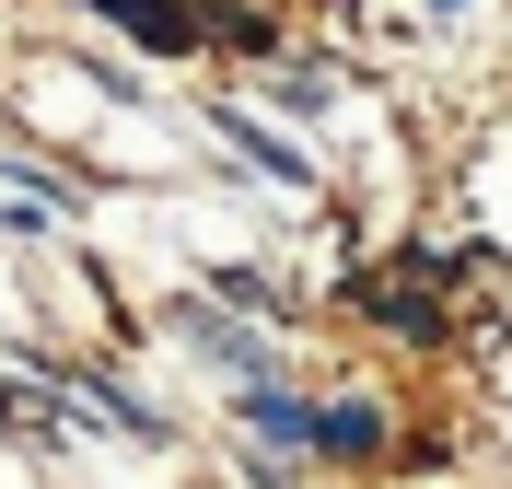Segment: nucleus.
<instances>
[{
	"label": "nucleus",
	"mask_w": 512,
	"mask_h": 489,
	"mask_svg": "<svg viewBox=\"0 0 512 489\" xmlns=\"http://www.w3.org/2000/svg\"><path fill=\"white\" fill-rule=\"evenodd\" d=\"M94 24H128L140 47H198V12L187 0H82Z\"/></svg>",
	"instance_id": "nucleus-1"
},
{
	"label": "nucleus",
	"mask_w": 512,
	"mask_h": 489,
	"mask_svg": "<svg viewBox=\"0 0 512 489\" xmlns=\"http://www.w3.org/2000/svg\"><path fill=\"white\" fill-rule=\"evenodd\" d=\"M361 315H384L396 338H443V315H431V292H419V280H361Z\"/></svg>",
	"instance_id": "nucleus-2"
},
{
	"label": "nucleus",
	"mask_w": 512,
	"mask_h": 489,
	"mask_svg": "<svg viewBox=\"0 0 512 489\" xmlns=\"http://www.w3.org/2000/svg\"><path fill=\"white\" fill-rule=\"evenodd\" d=\"M245 420L268 431V443H315V408H303V396H280V385H268V373H256V385H245Z\"/></svg>",
	"instance_id": "nucleus-3"
},
{
	"label": "nucleus",
	"mask_w": 512,
	"mask_h": 489,
	"mask_svg": "<svg viewBox=\"0 0 512 489\" xmlns=\"http://www.w3.org/2000/svg\"><path fill=\"white\" fill-rule=\"evenodd\" d=\"M315 443H326V455H373V443H384V408L338 396V408H315Z\"/></svg>",
	"instance_id": "nucleus-4"
},
{
	"label": "nucleus",
	"mask_w": 512,
	"mask_h": 489,
	"mask_svg": "<svg viewBox=\"0 0 512 489\" xmlns=\"http://www.w3.org/2000/svg\"><path fill=\"white\" fill-rule=\"evenodd\" d=\"M222 140H233V152H245V163H268V175H291V187H303V152H291L280 129H256L245 105H222Z\"/></svg>",
	"instance_id": "nucleus-5"
},
{
	"label": "nucleus",
	"mask_w": 512,
	"mask_h": 489,
	"mask_svg": "<svg viewBox=\"0 0 512 489\" xmlns=\"http://www.w3.org/2000/svg\"><path fill=\"white\" fill-rule=\"evenodd\" d=\"M198 35H222V47H256V59L280 47V24H268L256 0H210V12H198Z\"/></svg>",
	"instance_id": "nucleus-6"
},
{
	"label": "nucleus",
	"mask_w": 512,
	"mask_h": 489,
	"mask_svg": "<svg viewBox=\"0 0 512 489\" xmlns=\"http://www.w3.org/2000/svg\"><path fill=\"white\" fill-rule=\"evenodd\" d=\"M431 12H454V0H431Z\"/></svg>",
	"instance_id": "nucleus-7"
}]
</instances>
